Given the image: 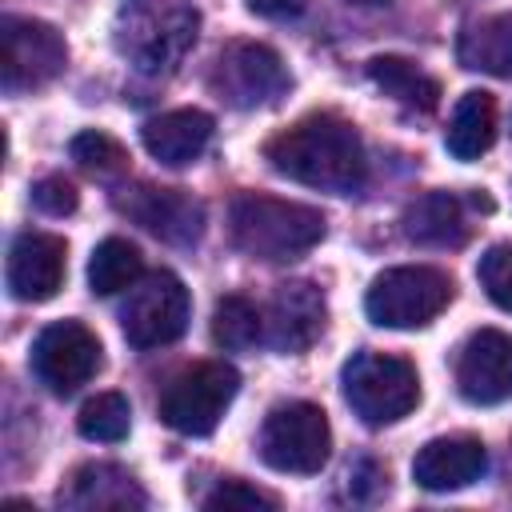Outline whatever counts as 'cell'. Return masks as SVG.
I'll list each match as a JSON object with an SVG mask.
<instances>
[{
  "label": "cell",
  "instance_id": "1",
  "mask_svg": "<svg viewBox=\"0 0 512 512\" xmlns=\"http://www.w3.org/2000/svg\"><path fill=\"white\" fill-rule=\"evenodd\" d=\"M264 160L316 192L356 196L368 180V156L360 132L336 112H312L264 144Z\"/></svg>",
  "mask_w": 512,
  "mask_h": 512
},
{
  "label": "cell",
  "instance_id": "2",
  "mask_svg": "<svg viewBox=\"0 0 512 512\" xmlns=\"http://www.w3.org/2000/svg\"><path fill=\"white\" fill-rule=\"evenodd\" d=\"M228 232L244 256L284 264V260H296L308 248H316L328 232V220L312 204L280 200V196H264V192H244L228 208Z\"/></svg>",
  "mask_w": 512,
  "mask_h": 512
},
{
  "label": "cell",
  "instance_id": "3",
  "mask_svg": "<svg viewBox=\"0 0 512 512\" xmlns=\"http://www.w3.org/2000/svg\"><path fill=\"white\" fill-rule=\"evenodd\" d=\"M200 12L192 0H120L116 12V52L144 76L172 72L196 44Z\"/></svg>",
  "mask_w": 512,
  "mask_h": 512
},
{
  "label": "cell",
  "instance_id": "4",
  "mask_svg": "<svg viewBox=\"0 0 512 512\" xmlns=\"http://www.w3.org/2000/svg\"><path fill=\"white\" fill-rule=\"evenodd\" d=\"M340 388L348 408L368 424V428H384L404 420L416 404H420V376L404 356H388V352H352L340 368Z\"/></svg>",
  "mask_w": 512,
  "mask_h": 512
},
{
  "label": "cell",
  "instance_id": "5",
  "mask_svg": "<svg viewBox=\"0 0 512 512\" xmlns=\"http://www.w3.org/2000/svg\"><path fill=\"white\" fill-rule=\"evenodd\" d=\"M452 300V276L432 268V264H396L384 268L368 292H364V312L380 328H424L432 324Z\"/></svg>",
  "mask_w": 512,
  "mask_h": 512
},
{
  "label": "cell",
  "instance_id": "6",
  "mask_svg": "<svg viewBox=\"0 0 512 512\" xmlns=\"http://www.w3.org/2000/svg\"><path fill=\"white\" fill-rule=\"evenodd\" d=\"M260 460L272 472H292V476H312L328 464L332 456V428L328 412L312 400H288L276 404L264 416L260 428Z\"/></svg>",
  "mask_w": 512,
  "mask_h": 512
},
{
  "label": "cell",
  "instance_id": "7",
  "mask_svg": "<svg viewBox=\"0 0 512 512\" xmlns=\"http://www.w3.org/2000/svg\"><path fill=\"white\" fill-rule=\"evenodd\" d=\"M292 76L288 64L280 60L276 48L260 44V40H232L216 52L212 72H208V88L228 104V108H264L276 104L288 92Z\"/></svg>",
  "mask_w": 512,
  "mask_h": 512
},
{
  "label": "cell",
  "instance_id": "8",
  "mask_svg": "<svg viewBox=\"0 0 512 512\" xmlns=\"http://www.w3.org/2000/svg\"><path fill=\"white\" fill-rule=\"evenodd\" d=\"M188 316H192V296H188L184 280L176 272L160 268V272L140 276L128 288V300L120 308V328L132 348L148 352V348H164V344L180 340L188 328Z\"/></svg>",
  "mask_w": 512,
  "mask_h": 512
},
{
  "label": "cell",
  "instance_id": "9",
  "mask_svg": "<svg viewBox=\"0 0 512 512\" xmlns=\"http://www.w3.org/2000/svg\"><path fill=\"white\" fill-rule=\"evenodd\" d=\"M240 392V372L224 360H204L180 372L160 396V420L180 436H208L216 432L224 408Z\"/></svg>",
  "mask_w": 512,
  "mask_h": 512
},
{
  "label": "cell",
  "instance_id": "10",
  "mask_svg": "<svg viewBox=\"0 0 512 512\" xmlns=\"http://www.w3.org/2000/svg\"><path fill=\"white\" fill-rule=\"evenodd\" d=\"M68 64V44L48 20L4 16L0 20V88L8 96L56 80Z\"/></svg>",
  "mask_w": 512,
  "mask_h": 512
},
{
  "label": "cell",
  "instance_id": "11",
  "mask_svg": "<svg viewBox=\"0 0 512 512\" xmlns=\"http://www.w3.org/2000/svg\"><path fill=\"white\" fill-rule=\"evenodd\" d=\"M36 380L56 392V396H72L76 388H84L104 356H100V340L96 332H88L80 320H56L48 324L36 340H32V356H28Z\"/></svg>",
  "mask_w": 512,
  "mask_h": 512
},
{
  "label": "cell",
  "instance_id": "12",
  "mask_svg": "<svg viewBox=\"0 0 512 512\" xmlns=\"http://www.w3.org/2000/svg\"><path fill=\"white\" fill-rule=\"evenodd\" d=\"M116 208L172 248H192L204 236V204L184 188L136 184L124 196H116Z\"/></svg>",
  "mask_w": 512,
  "mask_h": 512
},
{
  "label": "cell",
  "instance_id": "13",
  "mask_svg": "<svg viewBox=\"0 0 512 512\" xmlns=\"http://www.w3.org/2000/svg\"><path fill=\"white\" fill-rule=\"evenodd\" d=\"M456 392L476 408H492V404L512 400V336L508 332L480 328L460 344Z\"/></svg>",
  "mask_w": 512,
  "mask_h": 512
},
{
  "label": "cell",
  "instance_id": "14",
  "mask_svg": "<svg viewBox=\"0 0 512 512\" xmlns=\"http://www.w3.org/2000/svg\"><path fill=\"white\" fill-rule=\"evenodd\" d=\"M64 272H68V244L64 236L56 232H20L8 248V268H4V280H8V292L12 300H24V304H44L60 292L64 284Z\"/></svg>",
  "mask_w": 512,
  "mask_h": 512
},
{
  "label": "cell",
  "instance_id": "15",
  "mask_svg": "<svg viewBox=\"0 0 512 512\" xmlns=\"http://www.w3.org/2000/svg\"><path fill=\"white\" fill-rule=\"evenodd\" d=\"M324 316H328V304H324V292L316 284H308V280L276 284V292L264 308V340L276 352L296 356L320 340Z\"/></svg>",
  "mask_w": 512,
  "mask_h": 512
},
{
  "label": "cell",
  "instance_id": "16",
  "mask_svg": "<svg viewBox=\"0 0 512 512\" xmlns=\"http://www.w3.org/2000/svg\"><path fill=\"white\" fill-rule=\"evenodd\" d=\"M488 472V448L480 444V436H436L428 440L416 460H412V480L424 492H456L476 484Z\"/></svg>",
  "mask_w": 512,
  "mask_h": 512
},
{
  "label": "cell",
  "instance_id": "17",
  "mask_svg": "<svg viewBox=\"0 0 512 512\" xmlns=\"http://www.w3.org/2000/svg\"><path fill=\"white\" fill-rule=\"evenodd\" d=\"M212 132H216V124H212L208 112H200V108H172V112H160V116L144 120L140 140H144L152 160H160L168 168H184V164L204 156Z\"/></svg>",
  "mask_w": 512,
  "mask_h": 512
},
{
  "label": "cell",
  "instance_id": "18",
  "mask_svg": "<svg viewBox=\"0 0 512 512\" xmlns=\"http://www.w3.org/2000/svg\"><path fill=\"white\" fill-rule=\"evenodd\" d=\"M60 504L64 508H80V512H92V508H144L148 496L144 488L136 484V476L120 464H84L72 472L68 488H60Z\"/></svg>",
  "mask_w": 512,
  "mask_h": 512
},
{
  "label": "cell",
  "instance_id": "19",
  "mask_svg": "<svg viewBox=\"0 0 512 512\" xmlns=\"http://www.w3.org/2000/svg\"><path fill=\"white\" fill-rule=\"evenodd\" d=\"M456 60L468 72L484 76H512V12H488L480 20H468L456 40Z\"/></svg>",
  "mask_w": 512,
  "mask_h": 512
},
{
  "label": "cell",
  "instance_id": "20",
  "mask_svg": "<svg viewBox=\"0 0 512 512\" xmlns=\"http://www.w3.org/2000/svg\"><path fill=\"white\" fill-rule=\"evenodd\" d=\"M400 228H404V236H408L412 244L452 248V244H460L464 232H468V228H464V204H460L452 192H444V188L424 192V196H416V200L404 208Z\"/></svg>",
  "mask_w": 512,
  "mask_h": 512
},
{
  "label": "cell",
  "instance_id": "21",
  "mask_svg": "<svg viewBox=\"0 0 512 512\" xmlns=\"http://www.w3.org/2000/svg\"><path fill=\"white\" fill-rule=\"evenodd\" d=\"M496 144V100L484 88H472L456 100L448 132H444V148L456 160H480L488 148Z\"/></svg>",
  "mask_w": 512,
  "mask_h": 512
},
{
  "label": "cell",
  "instance_id": "22",
  "mask_svg": "<svg viewBox=\"0 0 512 512\" xmlns=\"http://www.w3.org/2000/svg\"><path fill=\"white\" fill-rule=\"evenodd\" d=\"M364 72H368V80H372L384 96H392V100H400V104H408V108L432 112L436 100H440V84H436L428 72H420L412 60H404V56H372V60L364 64Z\"/></svg>",
  "mask_w": 512,
  "mask_h": 512
},
{
  "label": "cell",
  "instance_id": "23",
  "mask_svg": "<svg viewBox=\"0 0 512 512\" xmlns=\"http://www.w3.org/2000/svg\"><path fill=\"white\" fill-rule=\"evenodd\" d=\"M140 276H144V256L124 236L100 240L88 256V292L92 296H116V292L132 288Z\"/></svg>",
  "mask_w": 512,
  "mask_h": 512
},
{
  "label": "cell",
  "instance_id": "24",
  "mask_svg": "<svg viewBox=\"0 0 512 512\" xmlns=\"http://www.w3.org/2000/svg\"><path fill=\"white\" fill-rule=\"evenodd\" d=\"M212 340L228 352L256 348L264 340V312L248 296H220L212 308Z\"/></svg>",
  "mask_w": 512,
  "mask_h": 512
},
{
  "label": "cell",
  "instance_id": "25",
  "mask_svg": "<svg viewBox=\"0 0 512 512\" xmlns=\"http://www.w3.org/2000/svg\"><path fill=\"white\" fill-rule=\"evenodd\" d=\"M76 428L84 440H96V444H120L132 428V404L124 392H96L92 400H84L80 416H76Z\"/></svg>",
  "mask_w": 512,
  "mask_h": 512
},
{
  "label": "cell",
  "instance_id": "26",
  "mask_svg": "<svg viewBox=\"0 0 512 512\" xmlns=\"http://www.w3.org/2000/svg\"><path fill=\"white\" fill-rule=\"evenodd\" d=\"M68 152H72V160H76L84 172H92V176H120V172L128 168L124 144L112 140L108 132H96V128L76 132L72 144H68Z\"/></svg>",
  "mask_w": 512,
  "mask_h": 512
},
{
  "label": "cell",
  "instance_id": "27",
  "mask_svg": "<svg viewBox=\"0 0 512 512\" xmlns=\"http://www.w3.org/2000/svg\"><path fill=\"white\" fill-rule=\"evenodd\" d=\"M476 280L496 308L512 312V244H492L476 264Z\"/></svg>",
  "mask_w": 512,
  "mask_h": 512
},
{
  "label": "cell",
  "instance_id": "28",
  "mask_svg": "<svg viewBox=\"0 0 512 512\" xmlns=\"http://www.w3.org/2000/svg\"><path fill=\"white\" fill-rule=\"evenodd\" d=\"M204 508L208 512H236V508H276V496L272 492H260L244 480H220L208 496H204Z\"/></svg>",
  "mask_w": 512,
  "mask_h": 512
},
{
  "label": "cell",
  "instance_id": "29",
  "mask_svg": "<svg viewBox=\"0 0 512 512\" xmlns=\"http://www.w3.org/2000/svg\"><path fill=\"white\" fill-rule=\"evenodd\" d=\"M32 204H36L44 216H72L76 204H80V192H76V184H72L68 176L52 172V176H40V180L32 184Z\"/></svg>",
  "mask_w": 512,
  "mask_h": 512
},
{
  "label": "cell",
  "instance_id": "30",
  "mask_svg": "<svg viewBox=\"0 0 512 512\" xmlns=\"http://www.w3.org/2000/svg\"><path fill=\"white\" fill-rule=\"evenodd\" d=\"M244 4H248V12L264 16V20H288L308 8V0H244Z\"/></svg>",
  "mask_w": 512,
  "mask_h": 512
},
{
  "label": "cell",
  "instance_id": "31",
  "mask_svg": "<svg viewBox=\"0 0 512 512\" xmlns=\"http://www.w3.org/2000/svg\"><path fill=\"white\" fill-rule=\"evenodd\" d=\"M352 4H388V0H352Z\"/></svg>",
  "mask_w": 512,
  "mask_h": 512
}]
</instances>
